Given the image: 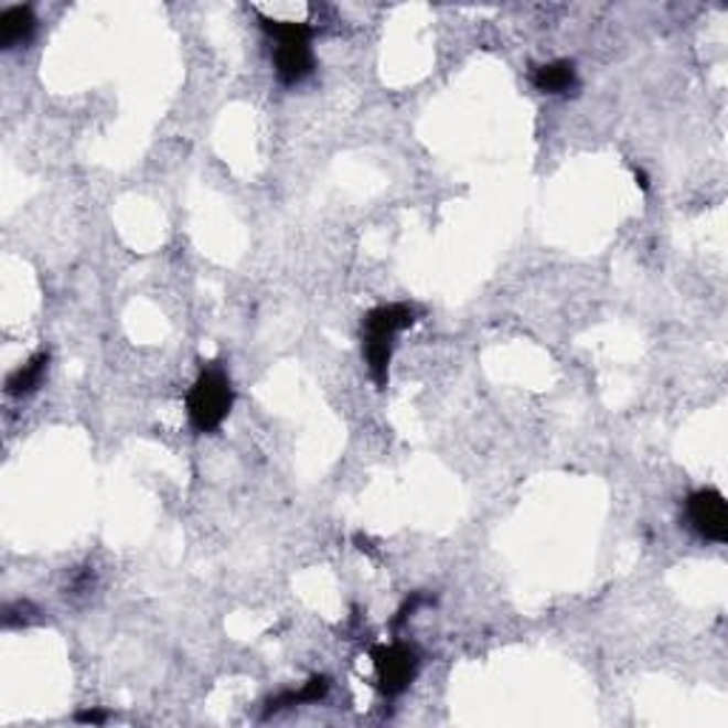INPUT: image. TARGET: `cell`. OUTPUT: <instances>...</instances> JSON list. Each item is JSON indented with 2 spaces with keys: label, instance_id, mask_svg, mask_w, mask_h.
<instances>
[{
  "label": "cell",
  "instance_id": "7a4b0ae2",
  "mask_svg": "<svg viewBox=\"0 0 728 728\" xmlns=\"http://www.w3.org/2000/svg\"><path fill=\"white\" fill-rule=\"evenodd\" d=\"M259 21H263V29L277 43V49H274V68H277L279 83L297 86V83L308 81L313 75V68H317L311 49L313 29L308 23L297 21H270V18H259Z\"/></svg>",
  "mask_w": 728,
  "mask_h": 728
},
{
  "label": "cell",
  "instance_id": "6da1fadb",
  "mask_svg": "<svg viewBox=\"0 0 728 728\" xmlns=\"http://www.w3.org/2000/svg\"><path fill=\"white\" fill-rule=\"evenodd\" d=\"M416 322V311L410 304H382L373 308L362 322V351L367 371H371L376 387L387 385V373H390V356H393V339L402 331H407Z\"/></svg>",
  "mask_w": 728,
  "mask_h": 728
},
{
  "label": "cell",
  "instance_id": "5b68a950",
  "mask_svg": "<svg viewBox=\"0 0 728 728\" xmlns=\"http://www.w3.org/2000/svg\"><path fill=\"white\" fill-rule=\"evenodd\" d=\"M688 521L703 538L726 544L728 540V506L717 490H697L688 499Z\"/></svg>",
  "mask_w": 728,
  "mask_h": 728
},
{
  "label": "cell",
  "instance_id": "8992f818",
  "mask_svg": "<svg viewBox=\"0 0 728 728\" xmlns=\"http://www.w3.org/2000/svg\"><path fill=\"white\" fill-rule=\"evenodd\" d=\"M34 29H38V18H34L32 7L3 9V12H0V46H26V43L32 41Z\"/></svg>",
  "mask_w": 728,
  "mask_h": 728
},
{
  "label": "cell",
  "instance_id": "9c48e42d",
  "mask_svg": "<svg viewBox=\"0 0 728 728\" xmlns=\"http://www.w3.org/2000/svg\"><path fill=\"white\" fill-rule=\"evenodd\" d=\"M328 688H331V681L328 677H311V681L304 683V688L299 692H290V695H282L279 700H270L268 711H279L285 706H299V703H317L328 695Z\"/></svg>",
  "mask_w": 728,
  "mask_h": 728
},
{
  "label": "cell",
  "instance_id": "3957f363",
  "mask_svg": "<svg viewBox=\"0 0 728 728\" xmlns=\"http://www.w3.org/2000/svg\"><path fill=\"white\" fill-rule=\"evenodd\" d=\"M234 407V387L220 367H203L189 393V421L196 432H214Z\"/></svg>",
  "mask_w": 728,
  "mask_h": 728
},
{
  "label": "cell",
  "instance_id": "ba28073f",
  "mask_svg": "<svg viewBox=\"0 0 728 728\" xmlns=\"http://www.w3.org/2000/svg\"><path fill=\"white\" fill-rule=\"evenodd\" d=\"M46 367H49L46 353H38L32 362H26L23 367H18V371L7 378L9 396H29L32 390H38L43 382V373H46Z\"/></svg>",
  "mask_w": 728,
  "mask_h": 728
},
{
  "label": "cell",
  "instance_id": "30bf717a",
  "mask_svg": "<svg viewBox=\"0 0 728 728\" xmlns=\"http://www.w3.org/2000/svg\"><path fill=\"white\" fill-rule=\"evenodd\" d=\"M77 722H95V726H100V722H106V711H81Z\"/></svg>",
  "mask_w": 728,
  "mask_h": 728
},
{
  "label": "cell",
  "instance_id": "277c9868",
  "mask_svg": "<svg viewBox=\"0 0 728 728\" xmlns=\"http://www.w3.org/2000/svg\"><path fill=\"white\" fill-rule=\"evenodd\" d=\"M373 663H376L378 683H382V692L387 697H396L405 688H410V683L418 675V666H421L416 649L405 646V643L376 646L373 649Z\"/></svg>",
  "mask_w": 728,
  "mask_h": 728
},
{
  "label": "cell",
  "instance_id": "52a82bcc",
  "mask_svg": "<svg viewBox=\"0 0 728 728\" xmlns=\"http://www.w3.org/2000/svg\"><path fill=\"white\" fill-rule=\"evenodd\" d=\"M535 88L544 95H564L569 88L578 86V75H575L572 61H553L535 68L533 77Z\"/></svg>",
  "mask_w": 728,
  "mask_h": 728
}]
</instances>
